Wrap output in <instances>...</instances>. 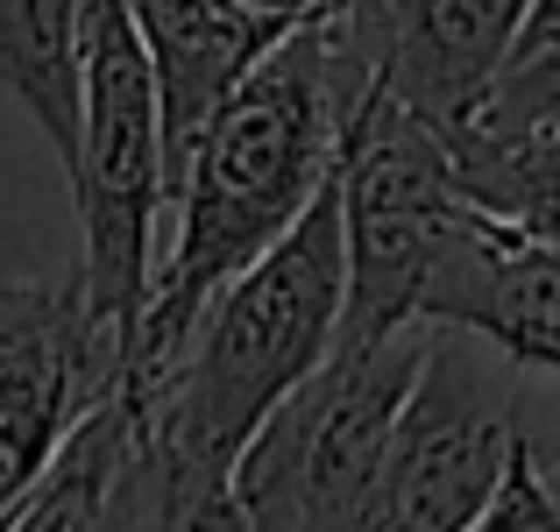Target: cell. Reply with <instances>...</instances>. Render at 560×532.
Masks as SVG:
<instances>
[{
	"mask_svg": "<svg viewBox=\"0 0 560 532\" xmlns=\"http://www.w3.org/2000/svg\"><path fill=\"white\" fill-rule=\"evenodd\" d=\"M376 85V50L355 0L313 22H291L284 43L213 107L171 171L178 234L156 256L150 305L136 334L128 391H150L199 327V313L299 228V213L341 177V142L362 93Z\"/></svg>",
	"mask_w": 560,
	"mask_h": 532,
	"instance_id": "cell-1",
	"label": "cell"
},
{
	"mask_svg": "<svg viewBox=\"0 0 560 532\" xmlns=\"http://www.w3.org/2000/svg\"><path fill=\"white\" fill-rule=\"evenodd\" d=\"M348 305V234H341V177L299 213L284 242H270L213 305L171 369L136 391L150 433L199 462L234 469L242 440L270 419L277 397H291L341 342Z\"/></svg>",
	"mask_w": 560,
	"mask_h": 532,
	"instance_id": "cell-2",
	"label": "cell"
},
{
	"mask_svg": "<svg viewBox=\"0 0 560 532\" xmlns=\"http://www.w3.org/2000/svg\"><path fill=\"white\" fill-rule=\"evenodd\" d=\"M79 206V285L100 327L128 348L156 277V213L171 199V157H164V107L156 71L136 28V0H85L79 22V157L65 171Z\"/></svg>",
	"mask_w": 560,
	"mask_h": 532,
	"instance_id": "cell-3",
	"label": "cell"
},
{
	"mask_svg": "<svg viewBox=\"0 0 560 532\" xmlns=\"http://www.w3.org/2000/svg\"><path fill=\"white\" fill-rule=\"evenodd\" d=\"M425 355V327L383 342H334V355L277 397L234 454L248 532H376L383 454Z\"/></svg>",
	"mask_w": 560,
	"mask_h": 532,
	"instance_id": "cell-4",
	"label": "cell"
},
{
	"mask_svg": "<svg viewBox=\"0 0 560 532\" xmlns=\"http://www.w3.org/2000/svg\"><path fill=\"white\" fill-rule=\"evenodd\" d=\"M476 213L482 206L462 192L447 128H433L405 100L370 85L341 142V342H383L397 327H425V291Z\"/></svg>",
	"mask_w": 560,
	"mask_h": 532,
	"instance_id": "cell-5",
	"label": "cell"
},
{
	"mask_svg": "<svg viewBox=\"0 0 560 532\" xmlns=\"http://www.w3.org/2000/svg\"><path fill=\"white\" fill-rule=\"evenodd\" d=\"M518 377L504 348L468 327H425V355L383 454L376 532H468L525 448Z\"/></svg>",
	"mask_w": 560,
	"mask_h": 532,
	"instance_id": "cell-6",
	"label": "cell"
},
{
	"mask_svg": "<svg viewBox=\"0 0 560 532\" xmlns=\"http://www.w3.org/2000/svg\"><path fill=\"white\" fill-rule=\"evenodd\" d=\"M128 391V348L100 327L71 277H0V519L57 454V440Z\"/></svg>",
	"mask_w": 560,
	"mask_h": 532,
	"instance_id": "cell-7",
	"label": "cell"
},
{
	"mask_svg": "<svg viewBox=\"0 0 560 532\" xmlns=\"http://www.w3.org/2000/svg\"><path fill=\"white\" fill-rule=\"evenodd\" d=\"M376 85L433 128L476 122L525 36L533 0H355Z\"/></svg>",
	"mask_w": 560,
	"mask_h": 532,
	"instance_id": "cell-8",
	"label": "cell"
},
{
	"mask_svg": "<svg viewBox=\"0 0 560 532\" xmlns=\"http://www.w3.org/2000/svg\"><path fill=\"white\" fill-rule=\"evenodd\" d=\"M425 327H468L518 369L560 377V242L476 213L425 291Z\"/></svg>",
	"mask_w": 560,
	"mask_h": 532,
	"instance_id": "cell-9",
	"label": "cell"
},
{
	"mask_svg": "<svg viewBox=\"0 0 560 532\" xmlns=\"http://www.w3.org/2000/svg\"><path fill=\"white\" fill-rule=\"evenodd\" d=\"M136 28L156 71V107H164V157L185 164L191 136L213 122V107L284 43V14L256 0H136Z\"/></svg>",
	"mask_w": 560,
	"mask_h": 532,
	"instance_id": "cell-10",
	"label": "cell"
},
{
	"mask_svg": "<svg viewBox=\"0 0 560 532\" xmlns=\"http://www.w3.org/2000/svg\"><path fill=\"white\" fill-rule=\"evenodd\" d=\"M136 391H114L57 440V454L36 469L14 511L0 519V532H107L114 511V483H121V462L136 448Z\"/></svg>",
	"mask_w": 560,
	"mask_h": 532,
	"instance_id": "cell-11",
	"label": "cell"
},
{
	"mask_svg": "<svg viewBox=\"0 0 560 532\" xmlns=\"http://www.w3.org/2000/svg\"><path fill=\"white\" fill-rule=\"evenodd\" d=\"M79 22L85 0H0V93L36 122L57 171L79 157Z\"/></svg>",
	"mask_w": 560,
	"mask_h": 532,
	"instance_id": "cell-12",
	"label": "cell"
},
{
	"mask_svg": "<svg viewBox=\"0 0 560 532\" xmlns=\"http://www.w3.org/2000/svg\"><path fill=\"white\" fill-rule=\"evenodd\" d=\"M462 192L504 228H525L539 242H560V114L497 128V122H454L447 128Z\"/></svg>",
	"mask_w": 560,
	"mask_h": 532,
	"instance_id": "cell-13",
	"label": "cell"
},
{
	"mask_svg": "<svg viewBox=\"0 0 560 532\" xmlns=\"http://www.w3.org/2000/svg\"><path fill=\"white\" fill-rule=\"evenodd\" d=\"M107 532H248V511L234 497V469L199 462L136 419V448L114 483Z\"/></svg>",
	"mask_w": 560,
	"mask_h": 532,
	"instance_id": "cell-14",
	"label": "cell"
},
{
	"mask_svg": "<svg viewBox=\"0 0 560 532\" xmlns=\"http://www.w3.org/2000/svg\"><path fill=\"white\" fill-rule=\"evenodd\" d=\"M539 114H560V22L547 36L518 43L504 65V79L490 85L476 122H497V128H518V122H539Z\"/></svg>",
	"mask_w": 560,
	"mask_h": 532,
	"instance_id": "cell-15",
	"label": "cell"
},
{
	"mask_svg": "<svg viewBox=\"0 0 560 532\" xmlns=\"http://www.w3.org/2000/svg\"><path fill=\"white\" fill-rule=\"evenodd\" d=\"M468 532H560V497H553L547 469H539L533 440L511 454V469H504V483H497L490 511H482Z\"/></svg>",
	"mask_w": 560,
	"mask_h": 532,
	"instance_id": "cell-16",
	"label": "cell"
},
{
	"mask_svg": "<svg viewBox=\"0 0 560 532\" xmlns=\"http://www.w3.org/2000/svg\"><path fill=\"white\" fill-rule=\"evenodd\" d=\"M256 8L284 14V22H313V14H334V8H348V0H256Z\"/></svg>",
	"mask_w": 560,
	"mask_h": 532,
	"instance_id": "cell-17",
	"label": "cell"
},
{
	"mask_svg": "<svg viewBox=\"0 0 560 532\" xmlns=\"http://www.w3.org/2000/svg\"><path fill=\"white\" fill-rule=\"evenodd\" d=\"M560 22V0H533V14H525V36L518 43H533V36H547V28Z\"/></svg>",
	"mask_w": 560,
	"mask_h": 532,
	"instance_id": "cell-18",
	"label": "cell"
}]
</instances>
